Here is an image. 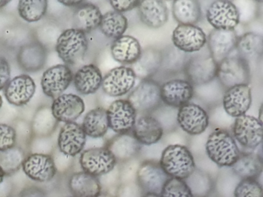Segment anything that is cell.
Listing matches in <instances>:
<instances>
[{
  "label": "cell",
  "instance_id": "1",
  "mask_svg": "<svg viewBox=\"0 0 263 197\" xmlns=\"http://www.w3.org/2000/svg\"><path fill=\"white\" fill-rule=\"evenodd\" d=\"M206 153L220 167H232L238 160L240 150L233 135L224 129H215L205 144Z\"/></svg>",
  "mask_w": 263,
  "mask_h": 197
},
{
  "label": "cell",
  "instance_id": "2",
  "mask_svg": "<svg viewBox=\"0 0 263 197\" xmlns=\"http://www.w3.org/2000/svg\"><path fill=\"white\" fill-rule=\"evenodd\" d=\"M160 166L171 178L186 180L196 169L191 151L182 145H170L163 150Z\"/></svg>",
  "mask_w": 263,
  "mask_h": 197
},
{
  "label": "cell",
  "instance_id": "3",
  "mask_svg": "<svg viewBox=\"0 0 263 197\" xmlns=\"http://www.w3.org/2000/svg\"><path fill=\"white\" fill-rule=\"evenodd\" d=\"M88 48L84 32L78 29H66L58 37L56 51L60 58L68 65H74L84 58Z\"/></svg>",
  "mask_w": 263,
  "mask_h": 197
},
{
  "label": "cell",
  "instance_id": "4",
  "mask_svg": "<svg viewBox=\"0 0 263 197\" xmlns=\"http://www.w3.org/2000/svg\"><path fill=\"white\" fill-rule=\"evenodd\" d=\"M127 100L137 112L147 114L153 112L162 103L161 85L152 78L141 80L130 92Z\"/></svg>",
  "mask_w": 263,
  "mask_h": 197
},
{
  "label": "cell",
  "instance_id": "5",
  "mask_svg": "<svg viewBox=\"0 0 263 197\" xmlns=\"http://www.w3.org/2000/svg\"><path fill=\"white\" fill-rule=\"evenodd\" d=\"M216 77L226 89L238 85H249L251 80L249 63L238 55L228 56L218 63Z\"/></svg>",
  "mask_w": 263,
  "mask_h": 197
},
{
  "label": "cell",
  "instance_id": "6",
  "mask_svg": "<svg viewBox=\"0 0 263 197\" xmlns=\"http://www.w3.org/2000/svg\"><path fill=\"white\" fill-rule=\"evenodd\" d=\"M218 63L210 53L195 54L189 57L184 72L192 86H201L212 82L217 75Z\"/></svg>",
  "mask_w": 263,
  "mask_h": 197
},
{
  "label": "cell",
  "instance_id": "7",
  "mask_svg": "<svg viewBox=\"0 0 263 197\" xmlns=\"http://www.w3.org/2000/svg\"><path fill=\"white\" fill-rule=\"evenodd\" d=\"M116 159L107 147H93L84 151L80 164L84 172L101 176L111 172L117 165Z\"/></svg>",
  "mask_w": 263,
  "mask_h": 197
},
{
  "label": "cell",
  "instance_id": "8",
  "mask_svg": "<svg viewBox=\"0 0 263 197\" xmlns=\"http://www.w3.org/2000/svg\"><path fill=\"white\" fill-rule=\"evenodd\" d=\"M206 18L214 29L232 30L239 23V11L232 2L217 0L208 8Z\"/></svg>",
  "mask_w": 263,
  "mask_h": 197
},
{
  "label": "cell",
  "instance_id": "9",
  "mask_svg": "<svg viewBox=\"0 0 263 197\" xmlns=\"http://www.w3.org/2000/svg\"><path fill=\"white\" fill-rule=\"evenodd\" d=\"M169 178L159 163L154 160L143 161L137 169V184L143 194H160Z\"/></svg>",
  "mask_w": 263,
  "mask_h": 197
},
{
  "label": "cell",
  "instance_id": "10",
  "mask_svg": "<svg viewBox=\"0 0 263 197\" xmlns=\"http://www.w3.org/2000/svg\"><path fill=\"white\" fill-rule=\"evenodd\" d=\"M135 80L136 75L132 68L118 66L110 69L103 77L101 87L104 93L110 96H122L133 89Z\"/></svg>",
  "mask_w": 263,
  "mask_h": 197
},
{
  "label": "cell",
  "instance_id": "11",
  "mask_svg": "<svg viewBox=\"0 0 263 197\" xmlns=\"http://www.w3.org/2000/svg\"><path fill=\"white\" fill-rule=\"evenodd\" d=\"M233 137L243 147L255 149L262 142V124L252 115L238 117L232 128Z\"/></svg>",
  "mask_w": 263,
  "mask_h": 197
},
{
  "label": "cell",
  "instance_id": "12",
  "mask_svg": "<svg viewBox=\"0 0 263 197\" xmlns=\"http://www.w3.org/2000/svg\"><path fill=\"white\" fill-rule=\"evenodd\" d=\"M174 46L184 53L200 52L207 43L204 31L196 25L179 24L172 33Z\"/></svg>",
  "mask_w": 263,
  "mask_h": 197
},
{
  "label": "cell",
  "instance_id": "13",
  "mask_svg": "<svg viewBox=\"0 0 263 197\" xmlns=\"http://www.w3.org/2000/svg\"><path fill=\"white\" fill-rule=\"evenodd\" d=\"M73 72L67 65L52 66L45 71L41 78V87L47 96L58 98L73 81Z\"/></svg>",
  "mask_w": 263,
  "mask_h": 197
},
{
  "label": "cell",
  "instance_id": "14",
  "mask_svg": "<svg viewBox=\"0 0 263 197\" xmlns=\"http://www.w3.org/2000/svg\"><path fill=\"white\" fill-rule=\"evenodd\" d=\"M109 128L118 134L132 130L137 119V112L127 100H118L107 109Z\"/></svg>",
  "mask_w": 263,
  "mask_h": 197
},
{
  "label": "cell",
  "instance_id": "15",
  "mask_svg": "<svg viewBox=\"0 0 263 197\" xmlns=\"http://www.w3.org/2000/svg\"><path fill=\"white\" fill-rule=\"evenodd\" d=\"M177 122L181 129L189 135H200L209 126V116L201 106L189 103L179 108Z\"/></svg>",
  "mask_w": 263,
  "mask_h": 197
},
{
  "label": "cell",
  "instance_id": "16",
  "mask_svg": "<svg viewBox=\"0 0 263 197\" xmlns=\"http://www.w3.org/2000/svg\"><path fill=\"white\" fill-rule=\"evenodd\" d=\"M22 169L29 178L39 183L53 180L58 171L51 155L44 153H33L26 156Z\"/></svg>",
  "mask_w": 263,
  "mask_h": 197
},
{
  "label": "cell",
  "instance_id": "17",
  "mask_svg": "<svg viewBox=\"0 0 263 197\" xmlns=\"http://www.w3.org/2000/svg\"><path fill=\"white\" fill-rule=\"evenodd\" d=\"M52 114L58 122H75L85 110L84 100L75 94H64L54 98L51 105Z\"/></svg>",
  "mask_w": 263,
  "mask_h": 197
},
{
  "label": "cell",
  "instance_id": "18",
  "mask_svg": "<svg viewBox=\"0 0 263 197\" xmlns=\"http://www.w3.org/2000/svg\"><path fill=\"white\" fill-rule=\"evenodd\" d=\"M223 107L232 117L246 115L252 105V89L249 85H238L226 89L223 96Z\"/></svg>",
  "mask_w": 263,
  "mask_h": 197
},
{
  "label": "cell",
  "instance_id": "19",
  "mask_svg": "<svg viewBox=\"0 0 263 197\" xmlns=\"http://www.w3.org/2000/svg\"><path fill=\"white\" fill-rule=\"evenodd\" d=\"M86 140L87 135L81 125L76 122L65 123L60 131L58 147L64 155L75 156L84 149Z\"/></svg>",
  "mask_w": 263,
  "mask_h": 197
},
{
  "label": "cell",
  "instance_id": "20",
  "mask_svg": "<svg viewBox=\"0 0 263 197\" xmlns=\"http://www.w3.org/2000/svg\"><path fill=\"white\" fill-rule=\"evenodd\" d=\"M161 100L172 107L180 108L190 103L194 86L187 80L175 78L161 86Z\"/></svg>",
  "mask_w": 263,
  "mask_h": 197
},
{
  "label": "cell",
  "instance_id": "21",
  "mask_svg": "<svg viewBox=\"0 0 263 197\" xmlns=\"http://www.w3.org/2000/svg\"><path fill=\"white\" fill-rule=\"evenodd\" d=\"M238 35L235 29H213L208 36V48L213 60L219 63L236 47Z\"/></svg>",
  "mask_w": 263,
  "mask_h": 197
},
{
  "label": "cell",
  "instance_id": "22",
  "mask_svg": "<svg viewBox=\"0 0 263 197\" xmlns=\"http://www.w3.org/2000/svg\"><path fill=\"white\" fill-rule=\"evenodd\" d=\"M36 92V83L27 74L17 75L9 82L5 87L6 98L10 104L16 106L27 105Z\"/></svg>",
  "mask_w": 263,
  "mask_h": 197
},
{
  "label": "cell",
  "instance_id": "23",
  "mask_svg": "<svg viewBox=\"0 0 263 197\" xmlns=\"http://www.w3.org/2000/svg\"><path fill=\"white\" fill-rule=\"evenodd\" d=\"M132 135L141 145L151 146L160 141L164 129L161 123L152 115L138 117L132 129Z\"/></svg>",
  "mask_w": 263,
  "mask_h": 197
},
{
  "label": "cell",
  "instance_id": "24",
  "mask_svg": "<svg viewBox=\"0 0 263 197\" xmlns=\"http://www.w3.org/2000/svg\"><path fill=\"white\" fill-rule=\"evenodd\" d=\"M106 147L116 159L117 161L127 162L139 155L141 145L132 134H118L109 140Z\"/></svg>",
  "mask_w": 263,
  "mask_h": 197
},
{
  "label": "cell",
  "instance_id": "25",
  "mask_svg": "<svg viewBox=\"0 0 263 197\" xmlns=\"http://www.w3.org/2000/svg\"><path fill=\"white\" fill-rule=\"evenodd\" d=\"M139 41L132 35H123L115 40L110 47L112 57L121 64L132 65L141 55Z\"/></svg>",
  "mask_w": 263,
  "mask_h": 197
},
{
  "label": "cell",
  "instance_id": "26",
  "mask_svg": "<svg viewBox=\"0 0 263 197\" xmlns=\"http://www.w3.org/2000/svg\"><path fill=\"white\" fill-rule=\"evenodd\" d=\"M138 9L141 21L148 27L158 29L167 23L168 10L164 2L161 0L140 1Z\"/></svg>",
  "mask_w": 263,
  "mask_h": 197
},
{
  "label": "cell",
  "instance_id": "27",
  "mask_svg": "<svg viewBox=\"0 0 263 197\" xmlns=\"http://www.w3.org/2000/svg\"><path fill=\"white\" fill-rule=\"evenodd\" d=\"M103 75L98 66L85 65L80 68L73 77V84L82 95H90L97 92L102 84Z\"/></svg>",
  "mask_w": 263,
  "mask_h": 197
},
{
  "label": "cell",
  "instance_id": "28",
  "mask_svg": "<svg viewBox=\"0 0 263 197\" xmlns=\"http://www.w3.org/2000/svg\"><path fill=\"white\" fill-rule=\"evenodd\" d=\"M68 187L74 197H97L102 192L98 177L84 171L75 172L70 177Z\"/></svg>",
  "mask_w": 263,
  "mask_h": 197
},
{
  "label": "cell",
  "instance_id": "29",
  "mask_svg": "<svg viewBox=\"0 0 263 197\" xmlns=\"http://www.w3.org/2000/svg\"><path fill=\"white\" fill-rule=\"evenodd\" d=\"M47 52L45 47L38 42L24 45L18 53V63L24 70L36 72L45 65Z\"/></svg>",
  "mask_w": 263,
  "mask_h": 197
},
{
  "label": "cell",
  "instance_id": "30",
  "mask_svg": "<svg viewBox=\"0 0 263 197\" xmlns=\"http://www.w3.org/2000/svg\"><path fill=\"white\" fill-rule=\"evenodd\" d=\"M102 13L96 5L83 3L76 8L73 15V29L90 32L99 27Z\"/></svg>",
  "mask_w": 263,
  "mask_h": 197
},
{
  "label": "cell",
  "instance_id": "31",
  "mask_svg": "<svg viewBox=\"0 0 263 197\" xmlns=\"http://www.w3.org/2000/svg\"><path fill=\"white\" fill-rule=\"evenodd\" d=\"M161 62V50L152 47L147 48L141 51L139 58L130 68L135 72L136 78L147 80L152 78L159 71Z\"/></svg>",
  "mask_w": 263,
  "mask_h": 197
},
{
  "label": "cell",
  "instance_id": "32",
  "mask_svg": "<svg viewBox=\"0 0 263 197\" xmlns=\"http://www.w3.org/2000/svg\"><path fill=\"white\" fill-rule=\"evenodd\" d=\"M235 48L238 56L246 63L258 61L263 53L262 36L255 32H246L238 37Z\"/></svg>",
  "mask_w": 263,
  "mask_h": 197
},
{
  "label": "cell",
  "instance_id": "33",
  "mask_svg": "<svg viewBox=\"0 0 263 197\" xmlns=\"http://www.w3.org/2000/svg\"><path fill=\"white\" fill-rule=\"evenodd\" d=\"M232 168L234 173L241 180L257 179L262 172V159L253 152H240Z\"/></svg>",
  "mask_w": 263,
  "mask_h": 197
},
{
  "label": "cell",
  "instance_id": "34",
  "mask_svg": "<svg viewBox=\"0 0 263 197\" xmlns=\"http://www.w3.org/2000/svg\"><path fill=\"white\" fill-rule=\"evenodd\" d=\"M81 126L87 136L95 139L104 136L109 129L107 109L98 107L89 111Z\"/></svg>",
  "mask_w": 263,
  "mask_h": 197
},
{
  "label": "cell",
  "instance_id": "35",
  "mask_svg": "<svg viewBox=\"0 0 263 197\" xmlns=\"http://www.w3.org/2000/svg\"><path fill=\"white\" fill-rule=\"evenodd\" d=\"M174 18L181 25H195L201 18V8L196 0H176L172 5Z\"/></svg>",
  "mask_w": 263,
  "mask_h": 197
},
{
  "label": "cell",
  "instance_id": "36",
  "mask_svg": "<svg viewBox=\"0 0 263 197\" xmlns=\"http://www.w3.org/2000/svg\"><path fill=\"white\" fill-rule=\"evenodd\" d=\"M161 62L160 71L167 75H175L184 72L190 55L181 52L175 46H168L161 50Z\"/></svg>",
  "mask_w": 263,
  "mask_h": 197
},
{
  "label": "cell",
  "instance_id": "37",
  "mask_svg": "<svg viewBox=\"0 0 263 197\" xmlns=\"http://www.w3.org/2000/svg\"><path fill=\"white\" fill-rule=\"evenodd\" d=\"M128 27L127 18L121 12L109 11L102 15L99 28L101 32L108 38H116L122 36Z\"/></svg>",
  "mask_w": 263,
  "mask_h": 197
},
{
  "label": "cell",
  "instance_id": "38",
  "mask_svg": "<svg viewBox=\"0 0 263 197\" xmlns=\"http://www.w3.org/2000/svg\"><path fill=\"white\" fill-rule=\"evenodd\" d=\"M58 122L53 117L51 109L43 106L36 111L32 123L33 132L38 136L51 135L58 126Z\"/></svg>",
  "mask_w": 263,
  "mask_h": 197
},
{
  "label": "cell",
  "instance_id": "39",
  "mask_svg": "<svg viewBox=\"0 0 263 197\" xmlns=\"http://www.w3.org/2000/svg\"><path fill=\"white\" fill-rule=\"evenodd\" d=\"M193 197H209L214 189V183L209 174L195 169L193 173L184 180Z\"/></svg>",
  "mask_w": 263,
  "mask_h": 197
},
{
  "label": "cell",
  "instance_id": "40",
  "mask_svg": "<svg viewBox=\"0 0 263 197\" xmlns=\"http://www.w3.org/2000/svg\"><path fill=\"white\" fill-rule=\"evenodd\" d=\"M47 6L48 2L47 0H22L18 4V12L23 19L28 23H34L45 15Z\"/></svg>",
  "mask_w": 263,
  "mask_h": 197
},
{
  "label": "cell",
  "instance_id": "41",
  "mask_svg": "<svg viewBox=\"0 0 263 197\" xmlns=\"http://www.w3.org/2000/svg\"><path fill=\"white\" fill-rule=\"evenodd\" d=\"M25 158L24 150L21 148L14 146L0 152V167L2 168L6 175H12L22 167Z\"/></svg>",
  "mask_w": 263,
  "mask_h": 197
},
{
  "label": "cell",
  "instance_id": "42",
  "mask_svg": "<svg viewBox=\"0 0 263 197\" xmlns=\"http://www.w3.org/2000/svg\"><path fill=\"white\" fill-rule=\"evenodd\" d=\"M159 195L161 197H193L184 180L171 177L164 183Z\"/></svg>",
  "mask_w": 263,
  "mask_h": 197
},
{
  "label": "cell",
  "instance_id": "43",
  "mask_svg": "<svg viewBox=\"0 0 263 197\" xmlns=\"http://www.w3.org/2000/svg\"><path fill=\"white\" fill-rule=\"evenodd\" d=\"M234 197H263L262 187L256 179H244L235 187Z\"/></svg>",
  "mask_w": 263,
  "mask_h": 197
},
{
  "label": "cell",
  "instance_id": "44",
  "mask_svg": "<svg viewBox=\"0 0 263 197\" xmlns=\"http://www.w3.org/2000/svg\"><path fill=\"white\" fill-rule=\"evenodd\" d=\"M16 132L14 128L6 123H0V152L16 146Z\"/></svg>",
  "mask_w": 263,
  "mask_h": 197
},
{
  "label": "cell",
  "instance_id": "45",
  "mask_svg": "<svg viewBox=\"0 0 263 197\" xmlns=\"http://www.w3.org/2000/svg\"><path fill=\"white\" fill-rule=\"evenodd\" d=\"M10 75L11 70L8 61L4 57H0V90L8 84L10 81Z\"/></svg>",
  "mask_w": 263,
  "mask_h": 197
},
{
  "label": "cell",
  "instance_id": "46",
  "mask_svg": "<svg viewBox=\"0 0 263 197\" xmlns=\"http://www.w3.org/2000/svg\"><path fill=\"white\" fill-rule=\"evenodd\" d=\"M140 1L134 0V1H110V4L111 5L113 9L116 12H127V11L132 10L135 8H138Z\"/></svg>",
  "mask_w": 263,
  "mask_h": 197
},
{
  "label": "cell",
  "instance_id": "47",
  "mask_svg": "<svg viewBox=\"0 0 263 197\" xmlns=\"http://www.w3.org/2000/svg\"><path fill=\"white\" fill-rule=\"evenodd\" d=\"M61 4L64 5L66 6H70V7H78L80 5L82 4L84 1H77V0H63V1H59Z\"/></svg>",
  "mask_w": 263,
  "mask_h": 197
},
{
  "label": "cell",
  "instance_id": "48",
  "mask_svg": "<svg viewBox=\"0 0 263 197\" xmlns=\"http://www.w3.org/2000/svg\"><path fill=\"white\" fill-rule=\"evenodd\" d=\"M141 197H161L159 194L156 193H144Z\"/></svg>",
  "mask_w": 263,
  "mask_h": 197
},
{
  "label": "cell",
  "instance_id": "49",
  "mask_svg": "<svg viewBox=\"0 0 263 197\" xmlns=\"http://www.w3.org/2000/svg\"><path fill=\"white\" fill-rule=\"evenodd\" d=\"M5 173H4V170L2 168L0 167V184L4 182V177H5Z\"/></svg>",
  "mask_w": 263,
  "mask_h": 197
},
{
  "label": "cell",
  "instance_id": "50",
  "mask_svg": "<svg viewBox=\"0 0 263 197\" xmlns=\"http://www.w3.org/2000/svg\"><path fill=\"white\" fill-rule=\"evenodd\" d=\"M97 197H116L115 195H111L110 193H107V192H101L100 195H98Z\"/></svg>",
  "mask_w": 263,
  "mask_h": 197
},
{
  "label": "cell",
  "instance_id": "51",
  "mask_svg": "<svg viewBox=\"0 0 263 197\" xmlns=\"http://www.w3.org/2000/svg\"><path fill=\"white\" fill-rule=\"evenodd\" d=\"M9 3H10L9 1H4V0H1V1H0V8L4 7V6H5L6 5L8 4Z\"/></svg>",
  "mask_w": 263,
  "mask_h": 197
},
{
  "label": "cell",
  "instance_id": "52",
  "mask_svg": "<svg viewBox=\"0 0 263 197\" xmlns=\"http://www.w3.org/2000/svg\"><path fill=\"white\" fill-rule=\"evenodd\" d=\"M3 106V98L2 96H1V95H0V109H1V107H2Z\"/></svg>",
  "mask_w": 263,
  "mask_h": 197
},
{
  "label": "cell",
  "instance_id": "53",
  "mask_svg": "<svg viewBox=\"0 0 263 197\" xmlns=\"http://www.w3.org/2000/svg\"><path fill=\"white\" fill-rule=\"evenodd\" d=\"M70 197H74V196H70Z\"/></svg>",
  "mask_w": 263,
  "mask_h": 197
}]
</instances>
